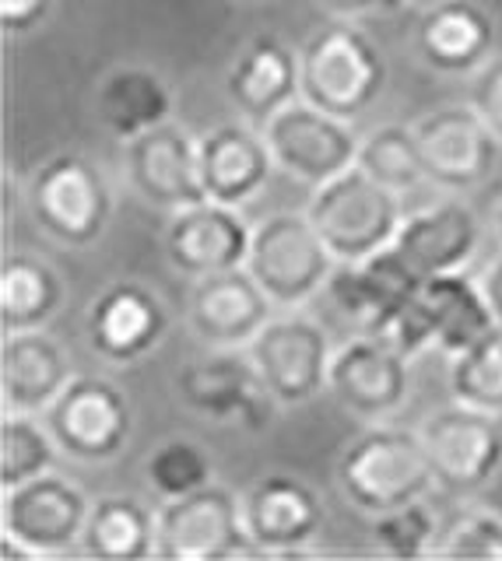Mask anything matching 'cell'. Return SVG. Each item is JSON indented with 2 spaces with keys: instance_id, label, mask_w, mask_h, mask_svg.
Returning a JSON list of instances; mask_svg holds the SVG:
<instances>
[{
  "instance_id": "6da1fadb",
  "label": "cell",
  "mask_w": 502,
  "mask_h": 561,
  "mask_svg": "<svg viewBox=\"0 0 502 561\" xmlns=\"http://www.w3.org/2000/svg\"><path fill=\"white\" fill-rule=\"evenodd\" d=\"M495 327V312L481 280H471L464 271H449L422 277L419 291L384 330V341L408 358L425 347H440L443 355L454 358Z\"/></svg>"
},
{
  "instance_id": "7a4b0ae2",
  "label": "cell",
  "mask_w": 502,
  "mask_h": 561,
  "mask_svg": "<svg viewBox=\"0 0 502 561\" xmlns=\"http://www.w3.org/2000/svg\"><path fill=\"white\" fill-rule=\"evenodd\" d=\"M387 64L366 32L334 22L299 49V92L317 110L355 119L384 95Z\"/></svg>"
},
{
  "instance_id": "3957f363",
  "label": "cell",
  "mask_w": 502,
  "mask_h": 561,
  "mask_svg": "<svg viewBox=\"0 0 502 561\" xmlns=\"http://www.w3.org/2000/svg\"><path fill=\"white\" fill-rule=\"evenodd\" d=\"M338 484L358 513L379 516L387 508L422 499L436 484L422 435L404 428H369L341 453Z\"/></svg>"
},
{
  "instance_id": "277c9868",
  "label": "cell",
  "mask_w": 502,
  "mask_h": 561,
  "mask_svg": "<svg viewBox=\"0 0 502 561\" xmlns=\"http://www.w3.org/2000/svg\"><path fill=\"white\" fill-rule=\"evenodd\" d=\"M401 193L376 183L366 169L352 165L317 186L306 215L317 225L327 250L341 263H358L393 242L401 228Z\"/></svg>"
},
{
  "instance_id": "5b68a950",
  "label": "cell",
  "mask_w": 502,
  "mask_h": 561,
  "mask_svg": "<svg viewBox=\"0 0 502 561\" xmlns=\"http://www.w3.org/2000/svg\"><path fill=\"white\" fill-rule=\"evenodd\" d=\"M92 502L60 473L46 470L19 488L4 491L0 502V534L4 558H54L67 554L84 537Z\"/></svg>"
},
{
  "instance_id": "8992f818",
  "label": "cell",
  "mask_w": 502,
  "mask_h": 561,
  "mask_svg": "<svg viewBox=\"0 0 502 561\" xmlns=\"http://www.w3.org/2000/svg\"><path fill=\"white\" fill-rule=\"evenodd\" d=\"M247 271L256 277L274 306H303L323 291L334 274V253L327 250L309 215H271L253 228Z\"/></svg>"
},
{
  "instance_id": "52a82bcc",
  "label": "cell",
  "mask_w": 502,
  "mask_h": 561,
  "mask_svg": "<svg viewBox=\"0 0 502 561\" xmlns=\"http://www.w3.org/2000/svg\"><path fill=\"white\" fill-rule=\"evenodd\" d=\"M28 207L46 236L64 245H89L106 232L113 197L106 175L89 158L57 154L32 180Z\"/></svg>"
},
{
  "instance_id": "ba28073f",
  "label": "cell",
  "mask_w": 502,
  "mask_h": 561,
  "mask_svg": "<svg viewBox=\"0 0 502 561\" xmlns=\"http://www.w3.org/2000/svg\"><path fill=\"white\" fill-rule=\"evenodd\" d=\"M43 414L57 446L84 463H106L119 456L134 428L130 400L116 382L99 376H75Z\"/></svg>"
},
{
  "instance_id": "9c48e42d",
  "label": "cell",
  "mask_w": 502,
  "mask_h": 561,
  "mask_svg": "<svg viewBox=\"0 0 502 561\" xmlns=\"http://www.w3.org/2000/svg\"><path fill=\"white\" fill-rule=\"evenodd\" d=\"M274 165L285 169L292 180L320 186L334 175L349 172L358 162L355 130L349 119L317 110L313 102H288L264 123Z\"/></svg>"
},
{
  "instance_id": "30bf717a",
  "label": "cell",
  "mask_w": 502,
  "mask_h": 561,
  "mask_svg": "<svg viewBox=\"0 0 502 561\" xmlns=\"http://www.w3.org/2000/svg\"><path fill=\"white\" fill-rule=\"evenodd\" d=\"M250 543L242 502L229 488L207 484L183 499L166 502L159 513V543L155 554L166 561H218L242 554Z\"/></svg>"
},
{
  "instance_id": "8fae6325",
  "label": "cell",
  "mask_w": 502,
  "mask_h": 561,
  "mask_svg": "<svg viewBox=\"0 0 502 561\" xmlns=\"http://www.w3.org/2000/svg\"><path fill=\"white\" fill-rule=\"evenodd\" d=\"M250 358L261 373L274 403L299 408L323 393L331 379V341L327 330L309 316L267 320L250 344Z\"/></svg>"
},
{
  "instance_id": "7c38bea8",
  "label": "cell",
  "mask_w": 502,
  "mask_h": 561,
  "mask_svg": "<svg viewBox=\"0 0 502 561\" xmlns=\"http://www.w3.org/2000/svg\"><path fill=\"white\" fill-rule=\"evenodd\" d=\"M422 443L432 478L457 495L481 488L502 463V432L495 414L467 408V403L432 414L422 428Z\"/></svg>"
},
{
  "instance_id": "4fadbf2b",
  "label": "cell",
  "mask_w": 502,
  "mask_h": 561,
  "mask_svg": "<svg viewBox=\"0 0 502 561\" xmlns=\"http://www.w3.org/2000/svg\"><path fill=\"white\" fill-rule=\"evenodd\" d=\"M425 162V180L446 190H471L499 162L495 130L475 105H443L414 127Z\"/></svg>"
},
{
  "instance_id": "5bb4252c",
  "label": "cell",
  "mask_w": 502,
  "mask_h": 561,
  "mask_svg": "<svg viewBox=\"0 0 502 561\" xmlns=\"http://www.w3.org/2000/svg\"><path fill=\"white\" fill-rule=\"evenodd\" d=\"M253 228L239 207L201 201L172 210L166 228V256L183 277H212L221 271L247 267Z\"/></svg>"
},
{
  "instance_id": "9a60e30c",
  "label": "cell",
  "mask_w": 502,
  "mask_h": 561,
  "mask_svg": "<svg viewBox=\"0 0 502 561\" xmlns=\"http://www.w3.org/2000/svg\"><path fill=\"white\" fill-rule=\"evenodd\" d=\"M327 390L349 414L384 421L408 397V355L373 333L355 337L334 351Z\"/></svg>"
},
{
  "instance_id": "2e32d148",
  "label": "cell",
  "mask_w": 502,
  "mask_h": 561,
  "mask_svg": "<svg viewBox=\"0 0 502 561\" xmlns=\"http://www.w3.org/2000/svg\"><path fill=\"white\" fill-rule=\"evenodd\" d=\"M176 390L190 411L239 425H264L274 400L253 358L236 347H218L215 355L190 362L176 376Z\"/></svg>"
},
{
  "instance_id": "e0dca14e",
  "label": "cell",
  "mask_w": 502,
  "mask_h": 561,
  "mask_svg": "<svg viewBox=\"0 0 502 561\" xmlns=\"http://www.w3.org/2000/svg\"><path fill=\"white\" fill-rule=\"evenodd\" d=\"M84 327H89V344L99 358L130 365L162 344L169 316L162 298L141 280H119L89 306Z\"/></svg>"
},
{
  "instance_id": "ac0fdd59",
  "label": "cell",
  "mask_w": 502,
  "mask_h": 561,
  "mask_svg": "<svg viewBox=\"0 0 502 561\" xmlns=\"http://www.w3.org/2000/svg\"><path fill=\"white\" fill-rule=\"evenodd\" d=\"M127 175L134 190L155 207L180 210L207 201L197 140L176 123H162V127L127 140Z\"/></svg>"
},
{
  "instance_id": "d6986e66",
  "label": "cell",
  "mask_w": 502,
  "mask_h": 561,
  "mask_svg": "<svg viewBox=\"0 0 502 561\" xmlns=\"http://www.w3.org/2000/svg\"><path fill=\"white\" fill-rule=\"evenodd\" d=\"M271 306V295L256 285V277L247 267H236L197 280L190 291V323L204 344L242 347L264 330Z\"/></svg>"
},
{
  "instance_id": "ffe728a7",
  "label": "cell",
  "mask_w": 502,
  "mask_h": 561,
  "mask_svg": "<svg viewBox=\"0 0 502 561\" xmlns=\"http://www.w3.org/2000/svg\"><path fill=\"white\" fill-rule=\"evenodd\" d=\"M242 519H247V534L256 551L285 554L299 551L323 530V505L309 484L288 473H271L247 491Z\"/></svg>"
},
{
  "instance_id": "44dd1931",
  "label": "cell",
  "mask_w": 502,
  "mask_h": 561,
  "mask_svg": "<svg viewBox=\"0 0 502 561\" xmlns=\"http://www.w3.org/2000/svg\"><path fill=\"white\" fill-rule=\"evenodd\" d=\"M201 183L207 201L242 207L253 201L271 180L274 154L264 130L256 134L242 123H221V127L197 137Z\"/></svg>"
},
{
  "instance_id": "7402d4cb",
  "label": "cell",
  "mask_w": 502,
  "mask_h": 561,
  "mask_svg": "<svg viewBox=\"0 0 502 561\" xmlns=\"http://www.w3.org/2000/svg\"><path fill=\"white\" fill-rule=\"evenodd\" d=\"M481 239V225L475 210L460 201H443L408 215L393 236L401 253L419 277L464 271V263L475 256Z\"/></svg>"
},
{
  "instance_id": "603a6c76",
  "label": "cell",
  "mask_w": 502,
  "mask_h": 561,
  "mask_svg": "<svg viewBox=\"0 0 502 561\" xmlns=\"http://www.w3.org/2000/svg\"><path fill=\"white\" fill-rule=\"evenodd\" d=\"M71 362L64 347L43 330L4 333L0 344V400L4 411L39 414L71 382Z\"/></svg>"
},
{
  "instance_id": "cb8c5ba5",
  "label": "cell",
  "mask_w": 502,
  "mask_h": 561,
  "mask_svg": "<svg viewBox=\"0 0 502 561\" xmlns=\"http://www.w3.org/2000/svg\"><path fill=\"white\" fill-rule=\"evenodd\" d=\"M495 46V25L475 0H436L419 22V53L429 67L446 75H467V70L489 64Z\"/></svg>"
},
{
  "instance_id": "d4e9b609",
  "label": "cell",
  "mask_w": 502,
  "mask_h": 561,
  "mask_svg": "<svg viewBox=\"0 0 502 561\" xmlns=\"http://www.w3.org/2000/svg\"><path fill=\"white\" fill-rule=\"evenodd\" d=\"M229 102L242 116L267 123L299 92V57L274 35H261L239 53L229 78H225Z\"/></svg>"
},
{
  "instance_id": "484cf974",
  "label": "cell",
  "mask_w": 502,
  "mask_h": 561,
  "mask_svg": "<svg viewBox=\"0 0 502 561\" xmlns=\"http://www.w3.org/2000/svg\"><path fill=\"white\" fill-rule=\"evenodd\" d=\"M99 123L119 140H134L169 123L172 95L166 81L148 67H119L95 92Z\"/></svg>"
},
{
  "instance_id": "4316f807",
  "label": "cell",
  "mask_w": 502,
  "mask_h": 561,
  "mask_svg": "<svg viewBox=\"0 0 502 561\" xmlns=\"http://www.w3.org/2000/svg\"><path fill=\"white\" fill-rule=\"evenodd\" d=\"M84 551L106 561H141L159 543V516L141 499L110 495L99 499L84 523Z\"/></svg>"
},
{
  "instance_id": "83f0119b",
  "label": "cell",
  "mask_w": 502,
  "mask_h": 561,
  "mask_svg": "<svg viewBox=\"0 0 502 561\" xmlns=\"http://www.w3.org/2000/svg\"><path fill=\"white\" fill-rule=\"evenodd\" d=\"M64 285L46 260L8 253L0 263V327L4 333L39 330L60 309Z\"/></svg>"
},
{
  "instance_id": "f1b7e54d",
  "label": "cell",
  "mask_w": 502,
  "mask_h": 561,
  "mask_svg": "<svg viewBox=\"0 0 502 561\" xmlns=\"http://www.w3.org/2000/svg\"><path fill=\"white\" fill-rule=\"evenodd\" d=\"M57 438L49 425H39L32 414L4 411L0 417V488L11 491L39 473L54 470Z\"/></svg>"
},
{
  "instance_id": "f546056e",
  "label": "cell",
  "mask_w": 502,
  "mask_h": 561,
  "mask_svg": "<svg viewBox=\"0 0 502 561\" xmlns=\"http://www.w3.org/2000/svg\"><path fill=\"white\" fill-rule=\"evenodd\" d=\"M358 169H366L376 183L393 193H408L425 180V162L419 137L408 127H376L358 145Z\"/></svg>"
},
{
  "instance_id": "4dcf8cb0",
  "label": "cell",
  "mask_w": 502,
  "mask_h": 561,
  "mask_svg": "<svg viewBox=\"0 0 502 561\" xmlns=\"http://www.w3.org/2000/svg\"><path fill=\"white\" fill-rule=\"evenodd\" d=\"M449 393L467 408L502 414V327L454 355L449 365Z\"/></svg>"
},
{
  "instance_id": "1f68e13d",
  "label": "cell",
  "mask_w": 502,
  "mask_h": 561,
  "mask_svg": "<svg viewBox=\"0 0 502 561\" xmlns=\"http://www.w3.org/2000/svg\"><path fill=\"white\" fill-rule=\"evenodd\" d=\"M145 478H148L155 495L172 502V499H183V495H190V491L212 484L215 481V460L204 453V446L190 443V438H172V443H162L148 456Z\"/></svg>"
},
{
  "instance_id": "d6a6232c",
  "label": "cell",
  "mask_w": 502,
  "mask_h": 561,
  "mask_svg": "<svg viewBox=\"0 0 502 561\" xmlns=\"http://www.w3.org/2000/svg\"><path fill=\"white\" fill-rule=\"evenodd\" d=\"M440 519L422 499L404 502L397 508L373 516V540L376 548L390 558H422L429 551H436L440 543Z\"/></svg>"
},
{
  "instance_id": "836d02e7",
  "label": "cell",
  "mask_w": 502,
  "mask_h": 561,
  "mask_svg": "<svg viewBox=\"0 0 502 561\" xmlns=\"http://www.w3.org/2000/svg\"><path fill=\"white\" fill-rule=\"evenodd\" d=\"M436 551L446 558H502V516L492 508H457L443 523Z\"/></svg>"
},
{
  "instance_id": "e575fe53",
  "label": "cell",
  "mask_w": 502,
  "mask_h": 561,
  "mask_svg": "<svg viewBox=\"0 0 502 561\" xmlns=\"http://www.w3.org/2000/svg\"><path fill=\"white\" fill-rule=\"evenodd\" d=\"M471 105L502 140V57L481 67V75L471 84Z\"/></svg>"
},
{
  "instance_id": "d590c367",
  "label": "cell",
  "mask_w": 502,
  "mask_h": 561,
  "mask_svg": "<svg viewBox=\"0 0 502 561\" xmlns=\"http://www.w3.org/2000/svg\"><path fill=\"white\" fill-rule=\"evenodd\" d=\"M54 8V0H0V25L11 35L32 32Z\"/></svg>"
},
{
  "instance_id": "8d00e7d4",
  "label": "cell",
  "mask_w": 502,
  "mask_h": 561,
  "mask_svg": "<svg viewBox=\"0 0 502 561\" xmlns=\"http://www.w3.org/2000/svg\"><path fill=\"white\" fill-rule=\"evenodd\" d=\"M481 288L489 295V306L495 312V323L502 327V256L489 263V271L481 274Z\"/></svg>"
},
{
  "instance_id": "74e56055",
  "label": "cell",
  "mask_w": 502,
  "mask_h": 561,
  "mask_svg": "<svg viewBox=\"0 0 502 561\" xmlns=\"http://www.w3.org/2000/svg\"><path fill=\"white\" fill-rule=\"evenodd\" d=\"M320 4L331 11H341V14H355V11H366V8L379 4V0H320Z\"/></svg>"
},
{
  "instance_id": "f35d334b",
  "label": "cell",
  "mask_w": 502,
  "mask_h": 561,
  "mask_svg": "<svg viewBox=\"0 0 502 561\" xmlns=\"http://www.w3.org/2000/svg\"><path fill=\"white\" fill-rule=\"evenodd\" d=\"M499 236H502V207H499Z\"/></svg>"
},
{
  "instance_id": "ab89813d",
  "label": "cell",
  "mask_w": 502,
  "mask_h": 561,
  "mask_svg": "<svg viewBox=\"0 0 502 561\" xmlns=\"http://www.w3.org/2000/svg\"><path fill=\"white\" fill-rule=\"evenodd\" d=\"M422 4H436V0H422Z\"/></svg>"
}]
</instances>
